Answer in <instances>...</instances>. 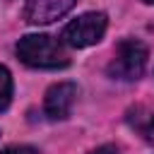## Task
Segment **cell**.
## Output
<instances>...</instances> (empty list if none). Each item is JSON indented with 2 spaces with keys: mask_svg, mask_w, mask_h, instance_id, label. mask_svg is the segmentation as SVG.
<instances>
[{
  "mask_svg": "<svg viewBox=\"0 0 154 154\" xmlns=\"http://www.w3.org/2000/svg\"><path fill=\"white\" fill-rule=\"evenodd\" d=\"M144 2H149V5H154V0H144Z\"/></svg>",
  "mask_w": 154,
  "mask_h": 154,
  "instance_id": "30bf717a",
  "label": "cell"
},
{
  "mask_svg": "<svg viewBox=\"0 0 154 154\" xmlns=\"http://www.w3.org/2000/svg\"><path fill=\"white\" fill-rule=\"evenodd\" d=\"M77 0H29L24 10V19L29 24H51L65 17Z\"/></svg>",
  "mask_w": 154,
  "mask_h": 154,
  "instance_id": "5b68a950",
  "label": "cell"
},
{
  "mask_svg": "<svg viewBox=\"0 0 154 154\" xmlns=\"http://www.w3.org/2000/svg\"><path fill=\"white\" fill-rule=\"evenodd\" d=\"M106 26H108V19L103 12H84L63 29L60 38L72 48H87L103 38Z\"/></svg>",
  "mask_w": 154,
  "mask_h": 154,
  "instance_id": "3957f363",
  "label": "cell"
},
{
  "mask_svg": "<svg viewBox=\"0 0 154 154\" xmlns=\"http://www.w3.org/2000/svg\"><path fill=\"white\" fill-rule=\"evenodd\" d=\"M144 67H147V46L135 38H123L116 46L113 60L108 63V75L113 79L132 82L142 77Z\"/></svg>",
  "mask_w": 154,
  "mask_h": 154,
  "instance_id": "7a4b0ae2",
  "label": "cell"
},
{
  "mask_svg": "<svg viewBox=\"0 0 154 154\" xmlns=\"http://www.w3.org/2000/svg\"><path fill=\"white\" fill-rule=\"evenodd\" d=\"M0 154H38V149L29 147V144H10V147L0 149Z\"/></svg>",
  "mask_w": 154,
  "mask_h": 154,
  "instance_id": "ba28073f",
  "label": "cell"
},
{
  "mask_svg": "<svg viewBox=\"0 0 154 154\" xmlns=\"http://www.w3.org/2000/svg\"><path fill=\"white\" fill-rule=\"evenodd\" d=\"M77 99V84L72 82H58L48 87L43 96V113L51 120H65L72 111V103Z\"/></svg>",
  "mask_w": 154,
  "mask_h": 154,
  "instance_id": "277c9868",
  "label": "cell"
},
{
  "mask_svg": "<svg viewBox=\"0 0 154 154\" xmlns=\"http://www.w3.org/2000/svg\"><path fill=\"white\" fill-rule=\"evenodd\" d=\"M17 55L24 65L38 70H60L70 65L63 43L48 34H26L17 41Z\"/></svg>",
  "mask_w": 154,
  "mask_h": 154,
  "instance_id": "6da1fadb",
  "label": "cell"
},
{
  "mask_svg": "<svg viewBox=\"0 0 154 154\" xmlns=\"http://www.w3.org/2000/svg\"><path fill=\"white\" fill-rule=\"evenodd\" d=\"M89 154H118V147L116 144H101V147L91 149Z\"/></svg>",
  "mask_w": 154,
  "mask_h": 154,
  "instance_id": "9c48e42d",
  "label": "cell"
},
{
  "mask_svg": "<svg viewBox=\"0 0 154 154\" xmlns=\"http://www.w3.org/2000/svg\"><path fill=\"white\" fill-rule=\"evenodd\" d=\"M128 125L149 144H154V111L144 108V106H135L125 113Z\"/></svg>",
  "mask_w": 154,
  "mask_h": 154,
  "instance_id": "8992f818",
  "label": "cell"
},
{
  "mask_svg": "<svg viewBox=\"0 0 154 154\" xmlns=\"http://www.w3.org/2000/svg\"><path fill=\"white\" fill-rule=\"evenodd\" d=\"M12 101V75L5 65H0V113L7 111Z\"/></svg>",
  "mask_w": 154,
  "mask_h": 154,
  "instance_id": "52a82bcc",
  "label": "cell"
}]
</instances>
